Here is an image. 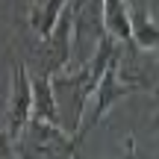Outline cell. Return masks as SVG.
I'll return each instance as SVG.
<instances>
[{
	"label": "cell",
	"instance_id": "277c9868",
	"mask_svg": "<svg viewBox=\"0 0 159 159\" xmlns=\"http://www.w3.org/2000/svg\"><path fill=\"white\" fill-rule=\"evenodd\" d=\"M71 3L65 0H39V3H27L24 12H27V27L33 30V35L39 41H47L53 33H56L62 15L68 12Z\"/></svg>",
	"mask_w": 159,
	"mask_h": 159
},
{
	"label": "cell",
	"instance_id": "52a82bcc",
	"mask_svg": "<svg viewBox=\"0 0 159 159\" xmlns=\"http://www.w3.org/2000/svg\"><path fill=\"white\" fill-rule=\"evenodd\" d=\"M33 118L53 127H65L62 106L56 100V91H53V77L33 74Z\"/></svg>",
	"mask_w": 159,
	"mask_h": 159
},
{
	"label": "cell",
	"instance_id": "9c48e42d",
	"mask_svg": "<svg viewBox=\"0 0 159 159\" xmlns=\"http://www.w3.org/2000/svg\"><path fill=\"white\" fill-rule=\"evenodd\" d=\"M18 139L6 127H0V159H18Z\"/></svg>",
	"mask_w": 159,
	"mask_h": 159
},
{
	"label": "cell",
	"instance_id": "8fae6325",
	"mask_svg": "<svg viewBox=\"0 0 159 159\" xmlns=\"http://www.w3.org/2000/svg\"><path fill=\"white\" fill-rule=\"evenodd\" d=\"M156 127H159V121H156Z\"/></svg>",
	"mask_w": 159,
	"mask_h": 159
},
{
	"label": "cell",
	"instance_id": "7a4b0ae2",
	"mask_svg": "<svg viewBox=\"0 0 159 159\" xmlns=\"http://www.w3.org/2000/svg\"><path fill=\"white\" fill-rule=\"evenodd\" d=\"M121 56L115 59L112 65H109V71L103 74V80H100V85H97V91H94V106H91V115L80 124V130H77V139L83 142L85 136H89L91 130H94L97 124H100L103 118H106V112L109 109H115L121 100H124L127 94H133V91H142L139 85H133L130 80H124L121 77Z\"/></svg>",
	"mask_w": 159,
	"mask_h": 159
},
{
	"label": "cell",
	"instance_id": "3957f363",
	"mask_svg": "<svg viewBox=\"0 0 159 159\" xmlns=\"http://www.w3.org/2000/svg\"><path fill=\"white\" fill-rule=\"evenodd\" d=\"M30 65L12 59V85H9V103H6V130L12 136H21L24 127L33 121V77Z\"/></svg>",
	"mask_w": 159,
	"mask_h": 159
},
{
	"label": "cell",
	"instance_id": "ba28073f",
	"mask_svg": "<svg viewBox=\"0 0 159 159\" xmlns=\"http://www.w3.org/2000/svg\"><path fill=\"white\" fill-rule=\"evenodd\" d=\"M103 30L118 44L133 47V12L124 0H106L103 3Z\"/></svg>",
	"mask_w": 159,
	"mask_h": 159
},
{
	"label": "cell",
	"instance_id": "8992f818",
	"mask_svg": "<svg viewBox=\"0 0 159 159\" xmlns=\"http://www.w3.org/2000/svg\"><path fill=\"white\" fill-rule=\"evenodd\" d=\"M133 12V47L139 53H159V21L150 3H130Z\"/></svg>",
	"mask_w": 159,
	"mask_h": 159
},
{
	"label": "cell",
	"instance_id": "5b68a950",
	"mask_svg": "<svg viewBox=\"0 0 159 159\" xmlns=\"http://www.w3.org/2000/svg\"><path fill=\"white\" fill-rule=\"evenodd\" d=\"M89 39L94 41V47L106 39L103 3H74V47H85Z\"/></svg>",
	"mask_w": 159,
	"mask_h": 159
},
{
	"label": "cell",
	"instance_id": "30bf717a",
	"mask_svg": "<svg viewBox=\"0 0 159 159\" xmlns=\"http://www.w3.org/2000/svg\"><path fill=\"white\" fill-rule=\"evenodd\" d=\"M74 159H80V153H77V156H74Z\"/></svg>",
	"mask_w": 159,
	"mask_h": 159
},
{
	"label": "cell",
	"instance_id": "6da1fadb",
	"mask_svg": "<svg viewBox=\"0 0 159 159\" xmlns=\"http://www.w3.org/2000/svg\"><path fill=\"white\" fill-rule=\"evenodd\" d=\"M15 144H18V159H74L83 142L77 139L74 130L53 127L33 118Z\"/></svg>",
	"mask_w": 159,
	"mask_h": 159
}]
</instances>
